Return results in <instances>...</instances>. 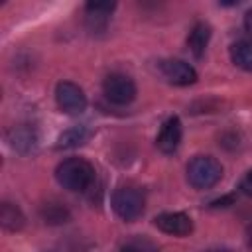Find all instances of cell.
I'll use <instances>...</instances> for the list:
<instances>
[{
    "label": "cell",
    "mask_w": 252,
    "mask_h": 252,
    "mask_svg": "<svg viewBox=\"0 0 252 252\" xmlns=\"http://www.w3.org/2000/svg\"><path fill=\"white\" fill-rule=\"evenodd\" d=\"M114 8H116L114 2H89L87 4V12L93 18H106V16H110V12Z\"/></svg>",
    "instance_id": "cell-15"
},
{
    "label": "cell",
    "mask_w": 252,
    "mask_h": 252,
    "mask_svg": "<svg viewBox=\"0 0 252 252\" xmlns=\"http://www.w3.org/2000/svg\"><path fill=\"white\" fill-rule=\"evenodd\" d=\"M120 252H144V250H140V248L134 246V244H126V246L120 248Z\"/></svg>",
    "instance_id": "cell-20"
},
{
    "label": "cell",
    "mask_w": 252,
    "mask_h": 252,
    "mask_svg": "<svg viewBox=\"0 0 252 252\" xmlns=\"http://www.w3.org/2000/svg\"><path fill=\"white\" fill-rule=\"evenodd\" d=\"M232 201H234V195H226V197H222V199H219V201H213L211 207H228Z\"/></svg>",
    "instance_id": "cell-17"
},
{
    "label": "cell",
    "mask_w": 252,
    "mask_h": 252,
    "mask_svg": "<svg viewBox=\"0 0 252 252\" xmlns=\"http://www.w3.org/2000/svg\"><path fill=\"white\" fill-rule=\"evenodd\" d=\"M154 224L171 236H187L193 230V219L185 213H161L154 219Z\"/></svg>",
    "instance_id": "cell-7"
},
{
    "label": "cell",
    "mask_w": 252,
    "mask_h": 252,
    "mask_svg": "<svg viewBox=\"0 0 252 252\" xmlns=\"http://www.w3.org/2000/svg\"><path fill=\"white\" fill-rule=\"evenodd\" d=\"M39 215H41L43 222H47V224H63L71 217L69 209L65 205H61V203H45V205H41Z\"/></svg>",
    "instance_id": "cell-12"
},
{
    "label": "cell",
    "mask_w": 252,
    "mask_h": 252,
    "mask_svg": "<svg viewBox=\"0 0 252 252\" xmlns=\"http://www.w3.org/2000/svg\"><path fill=\"white\" fill-rule=\"evenodd\" d=\"M238 189H240L244 195L252 197V169H248V171L244 173V177L240 179V185H238Z\"/></svg>",
    "instance_id": "cell-16"
},
{
    "label": "cell",
    "mask_w": 252,
    "mask_h": 252,
    "mask_svg": "<svg viewBox=\"0 0 252 252\" xmlns=\"http://www.w3.org/2000/svg\"><path fill=\"white\" fill-rule=\"evenodd\" d=\"M10 142H12L14 148L22 150L26 146V150H28V148L33 146V132L28 130V128H14L12 134H10Z\"/></svg>",
    "instance_id": "cell-14"
},
{
    "label": "cell",
    "mask_w": 252,
    "mask_h": 252,
    "mask_svg": "<svg viewBox=\"0 0 252 252\" xmlns=\"http://www.w3.org/2000/svg\"><path fill=\"white\" fill-rule=\"evenodd\" d=\"M209 252H232V250H226V248H222V250H209Z\"/></svg>",
    "instance_id": "cell-21"
},
{
    "label": "cell",
    "mask_w": 252,
    "mask_h": 252,
    "mask_svg": "<svg viewBox=\"0 0 252 252\" xmlns=\"http://www.w3.org/2000/svg\"><path fill=\"white\" fill-rule=\"evenodd\" d=\"M222 177V165L213 156H195L187 163V181L195 189H211Z\"/></svg>",
    "instance_id": "cell-2"
},
{
    "label": "cell",
    "mask_w": 252,
    "mask_h": 252,
    "mask_svg": "<svg viewBox=\"0 0 252 252\" xmlns=\"http://www.w3.org/2000/svg\"><path fill=\"white\" fill-rule=\"evenodd\" d=\"M146 207V197L144 191L136 185H120L114 189L112 193V209L114 213L126 220V222H134L136 219L142 217Z\"/></svg>",
    "instance_id": "cell-3"
},
{
    "label": "cell",
    "mask_w": 252,
    "mask_h": 252,
    "mask_svg": "<svg viewBox=\"0 0 252 252\" xmlns=\"http://www.w3.org/2000/svg\"><path fill=\"white\" fill-rule=\"evenodd\" d=\"M181 134H183V130H181V120H179L177 116L167 118V120L163 122V126H161L158 138H156L158 150L163 152V154H173V152L179 148V144H181Z\"/></svg>",
    "instance_id": "cell-8"
},
{
    "label": "cell",
    "mask_w": 252,
    "mask_h": 252,
    "mask_svg": "<svg viewBox=\"0 0 252 252\" xmlns=\"http://www.w3.org/2000/svg\"><path fill=\"white\" fill-rule=\"evenodd\" d=\"M209 39H211V28H209V24L197 22L191 28L189 35H187V45H189V49H191V53L195 57H201L205 53L207 45H209Z\"/></svg>",
    "instance_id": "cell-9"
},
{
    "label": "cell",
    "mask_w": 252,
    "mask_h": 252,
    "mask_svg": "<svg viewBox=\"0 0 252 252\" xmlns=\"http://www.w3.org/2000/svg\"><path fill=\"white\" fill-rule=\"evenodd\" d=\"M159 73L163 75V79L171 85L177 87H185V85H193L197 81V71L181 59H163L159 61Z\"/></svg>",
    "instance_id": "cell-6"
},
{
    "label": "cell",
    "mask_w": 252,
    "mask_h": 252,
    "mask_svg": "<svg viewBox=\"0 0 252 252\" xmlns=\"http://www.w3.org/2000/svg\"><path fill=\"white\" fill-rule=\"evenodd\" d=\"M244 26H246V30L248 32H252V8L246 12V16H244Z\"/></svg>",
    "instance_id": "cell-18"
},
{
    "label": "cell",
    "mask_w": 252,
    "mask_h": 252,
    "mask_svg": "<svg viewBox=\"0 0 252 252\" xmlns=\"http://www.w3.org/2000/svg\"><path fill=\"white\" fill-rule=\"evenodd\" d=\"M91 136V130L87 126H73L69 130H65L59 140H57V148H75L87 142V138Z\"/></svg>",
    "instance_id": "cell-13"
},
{
    "label": "cell",
    "mask_w": 252,
    "mask_h": 252,
    "mask_svg": "<svg viewBox=\"0 0 252 252\" xmlns=\"http://www.w3.org/2000/svg\"><path fill=\"white\" fill-rule=\"evenodd\" d=\"M55 100L57 106L67 114H81L87 108V96L83 89L71 81H61L55 87Z\"/></svg>",
    "instance_id": "cell-5"
},
{
    "label": "cell",
    "mask_w": 252,
    "mask_h": 252,
    "mask_svg": "<svg viewBox=\"0 0 252 252\" xmlns=\"http://www.w3.org/2000/svg\"><path fill=\"white\" fill-rule=\"evenodd\" d=\"M0 222H2V226H4L6 230L16 232V230L24 228L26 217H24V213H22V209H20L18 205L4 201V203L0 205Z\"/></svg>",
    "instance_id": "cell-10"
},
{
    "label": "cell",
    "mask_w": 252,
    "mask_h": 252,
    "mask_svg": "<svg viewBox=\"0 0 252 252\" xmlns=\"http://www.w3.org/2000/svg\"><path fill=\"white\" fill-rule=\"evenodd\" d=\"M230 59L236 67L244 71H252V41L240 39L230 45Z\"/></svg>",
    "instance_id": "cell-11"
},
{
    "label": "cell",
    "mask_w": 252,
    "mask_h": 252,
    "mask_svg": "<svg viewBox=\"0 0 252 252\" xmlns=\"http://www.w3.org/2000/svg\"><path fill=\"white\" fill-rule=\"evenodd\" d=\"M55 179L63 189L87 191L94 181V167L85 158H67L57 165Z\"/></svg>",
    "instance_id": "cell-1"
},
{
    "label": "cell",
    "mask_w": 252,
    "mask_h": 252,
    "mask_svg": "<svg viewBox=\"0 0 252 252\" xmlns=\"http://www.w3.org/2000/svg\"><path fill=\"white\" fill-rule=\"evenodd\" d=\"M102 93L112 104L124 106L136 98V85L124 73H110L102 83Z\"/></svg>",
    "instance_id": "cell-4"
},
{
    "label": "cell",
    "mask_w": 252,
    "mask_h": 252,
    "mask_svg": "<svg viewBox=\"0 0 252 252\" xmlns=\"http://www.w3.org/2000/svg\"><path fill=\"white\" fill-rule=\"evenodd\" d=\"M246 244H248V248L252 250V222H250L248 228H246Z\"/></svg>",
    "instance_id": "cell-19"
}]
</instances>
